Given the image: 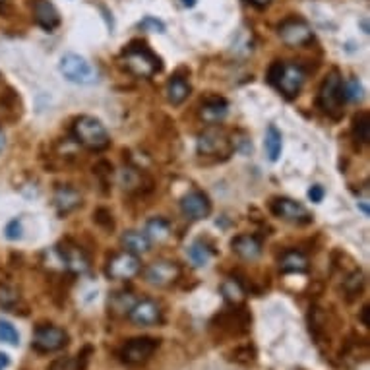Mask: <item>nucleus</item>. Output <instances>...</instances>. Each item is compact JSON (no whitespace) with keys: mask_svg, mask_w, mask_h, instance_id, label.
Returning <instances> with one entry per match:
<instances>
[{"mask_svg":"<svg viewBox=\"0 0 370 370\" xmlns=\"http://www.w3.org/2000/svg\"><path fill=\"white\" fill-rule=\"evenodd\" d=\"M256 347L252 343H240L235 349H231L227 353V359L235 364H240V367H250L256 362Z\"/></svg>","mask_w":370,"mask_h":370,"instance_id":"24","label":"nucleus"},{"mask_svg":"<svg viewBox=\"0 0 370 370\" xmlns=\"http://www.w3.org/2000/svg\"><path fill=\"white\" fill-rule=\"evenodd\" d=\"M95 221L99 223V225L103 227V229H113V216L105 209V207H101V209H97L95 212Z\"/></svg>","mask_w":370,"mask_h":370,"instance_id":"38","label":"nucleus"},{"mask_svg":"<svg viewBox=\"0 0 370 370\" xmlns=\"http://www.w3.org/2000/svg\"><path fill=\"white\" fill-rule=\"evenodd\" d=\"M233 152V144L225 130L212 126L198 136V154L204 157H229Z\"/></svg>","mask_w":370,"mask_h":370,"instance_id":"9","label":"nucleus"},{"mask_svg":"<svg viewBox=\"0 0 370 370\" xmlns=\"http://www.w3.org/2000/svg\"><path fill=\"white\" fill-rule=\"evenodd\" d=\"M271 214L279 219H285L289 223H297V225H305L312 221V216L307 207L302 206L300 202H295L291 198H276L271 200Z\"/></svg>","mask_w":370,"mask_h":370,"instance_id":"13","label":"nucleus"},{"mask_svg":"<svg viewBox=\"0 0 370 370\" xmlns=\"http://www.w3.org/2000/svg\"><path fill=\"white\" fill-rule=\"evenodd\" d=\"M62 76L72 83H80V85H92L99 80V72L93 66L92 62H88L83 56L76 54V52H66L61 59Z\"/></svg>","mask_w":370,"mask_h":370,"instance_id":"5","label":"nucleus"},{"mask_svg":"<svg viewBox=\"0 0 370 370\" xmlns=\"http://www.w3.org/2000/svg\"><path fill=\"white\" fill-rule=\"evenodd\" d=\"M231 247L243 260H256L262 254V243L254 235H238L233 238Z\"/></svg>","mask_w":370,"mask_h":370,"instance_id":"19","label":"nucleus"},{"mask_svg":"<svg viewBox=\"0 0 370 370\" xmlns=\"http://www.w3.org/2000/svg\"><path fill=\"white\" fill-rule=\"evenodd\" d=\"M4 145H6V136H4L2 128H0V154H2V150H4Z\"/></svg>","mask_w":370,"mask_h":370,"instance_id":"43","label":"nucleus"},{"mask_svg":"<svg viewBox=\"0 0 370 370\" xmlns=\"http://www.w3.org/2000/svg\"><path fill=\"white\" fill-rule=\"evenodd\" d=\"M181 209L188 219L198 221V219H206L212 214V202L204 192L200 190H192L181 200Z\"/></svg>","mask_w":370,"mask_h":370,"instance_id":"16","label":"nucleus"},{"mask_svg":"<svg viewBox=\"0 0 370 370\" xmlns=\"http://www.w3.org/2000/svg\"><path fill=\"white\" fill-rule=\"evenodd\" d=\"M21 221L20 219H12L10 223L6 225V229H4V235H6V238L8 240H18V238H21Z\"/></svg>","mask_w":370,"mask_h":370,"instance_id":"37","label":"nucleus"},{"mask_svg":"<svg viewBox=\"0 0 370 370\" xmlns=\"http://www.w3.org/2000/svg\"><path fill=\"white\" fill-rule=\"evenodd\" d=\"M171 235V225L169 221H165L163 217H154L147 221L145 225V237L155 243H163L165 238H169Z\"/></svg>","mask_w":370,"mask_h":370,"instance_id":"25","label":"nucleus"},{"mask_svg":"<svg viewBox=\"0 0 370 370\" xmlns=\"http://www.w3.org/2000/svg\"><path fill=\"white\" fill-rule=\"evenodd\" d=\"M181 278V267L173 260H157L145 269V281L154 287H169Z\"/></svg>","mask_w":370,"mask_h":370,"instance_id":"14","label":"nucleus"},{"mask_svg":"<svg viewBox=\"0 0 370 370\" xmlns=\"http://www.w3.org/2000/svg\"><path fill=\"white\" fill-rule=\"evenodd\" d=\"M68 341H70V338H68L66 329L52 326V324H43V326L35 328L31 347H33V351L41 353V355H49V353H56V351L64 349L68 345Z\"/></svg>","mask_w":370,"mask_h":370,"instance_id":"6","label":"nucleus"},{"mask_svg":"<svg viewBox=\"0 0 370 370\" xmlns=\"http://www.w3.org/2000/svg\"><path fill=\"white\" fill-rule=\"evenodd\" d=\"M188 95H190V83L186 82L183 76H173L167 83V99H169V103H185Z\"/></svg>","mask_w":370,"mask_h":370,"instance_id":"23","label":"nucleus"},{"mask_svg":"<svg viewBox=\"0 0 370 370\" xmlns=\"http://www.w3.org/2000/svg\"><path fill=\"white\" fill-rule=\"evenodd\" d=\"M196 4V0H183V6H186V8H192Z\"/></svg>","mask_w":370,"mask_h":370,"instance_id":"45","label":"nucleus"},{"mask_svg":"<svg viewBox=\"0 0 370 370\" xmlns=\"http://www.w3.org/2000/svg\"><path fill=\"white\" fill-rule=\"evenodd\" d=\"M250 4H254V6H267L271 0H248Z\"/></svg>","mask_w":370,"mask_h":370,"instance_id":"42","label":"nucleus"},{"mask_svg":"<svg viewBox=\"0 0 370 370\" xmlns=\"http://www.w3.org/2000/svg\"><path fill=\"white\" fill-rule=\"evenodd\" d=\"M52 204L61 216H68V214H72L74 209L82 206V194L72 185H61L54 190Z\"/></svg>","mask_w":370,"mask_h":370,"instance_id":"17","label":"nucleus"},{"mask_svg":"<svg viewBox=\"0 0 370 370\" xmlns=\"http://www.w3.org/2000/svg\"><path fill=\"white\" fill-rule=\"evenodd\" d=\"M221 293H223L227 302L233 305V307L243 305V302H245V297H247L245 289H243V285L238 283L237 279H225V281L221 283Z\"/></svg>","mask_w":370,"mask_h":370,"instance_id":"26","label":"nucleus"},{"mask_svg":"<svg viewBox=\"0 0 370 370\" xmlns=\"http://www.w3.org/2000/svg\"><path fill=\"white\" fill-rule=\"evenodd\" d=\"M281 145H283V142H281V132H279L276 126H267L264 147H266V154L269 161H278L279 155H281Z\"/></svg>","mask_w":370,"mask_h":370,"instance_id":"27","label":"nucleus"},{"mask_svg":"<svg viewBox=\"0 0 370 370\" xmlns=\"http://www.w3.org/2000/svg\"><path fill=\"white\" fill-rule=\"evenodd\" d=\"M343 103H345V99H343V80H341L340 72L333 70L320 88L318 105L324 113L338 116L341 113V105Z\"/></svg>","mask_w":370,"mask_h":370,"instance_id":"7","label":"nucleus"},{"mask_svg":"<svg viewBox=\"0 0 370 370\" xmlns=\"http://www.w3.org/2000/svg\"><path fill=\"white\" fill-rule=\"evenodd\" d=\"M61 262L68 271H72L74 276H82L90 269V260L83 254V250L78 245H74L70 240H66L61 248H56Z\"/></svg>","mask_w":370,"mask_h":370,"instance_id":"15","label":"nucleus"},{"mask_svg":"<svg viewBox=\"0 0 370 370\" xmlns=\"http://www.w3.org/2000/svg\"><path fill=\"white\" fill-rule=\"evenodd\" d=\"M136 302L128 293H114L111 300H109V307L114 312H123V314H128V310L132 309V305Z\"/></svg>","mask_w":370,"mask_h":370,"instance_id":"31","label":"nucleus"},{"mask_svg":"<svg viewBox=\"0 0 370 370\" xmlns=\"http://www.w3.org/2000/svg\"><path fill=\"white\" fill-rule=\"evenodd\" d=\"M138 28L144 31H152V33H165V23L154 16H145L144 20L138 23Z\"/></svg>","mask_w":370,"mask_h":370,"instance_id":"35","label":"nucleus"},{"mask_svg":"<svg viewBox=\"0 0 370 370\" xmlns=\"http://www.w3.org/2000/svg\"><path fill=\"white\" fill-rule=\"evenodd\" d=\"M279 39L287 47H305L314 39V31L305 20L289 18L279 25Z\"/></svg>","mask_w":370,"mask_h":370,"instance_id":"11","label":"nucleus"},{"mask_svg":"<svg viewBox=\"0 0 370 370\" xmlns=\"http://www.w3.org/2000/svg\"><path fill=\"white\" fill-rule=\"evenodd\" d=\"M72 134L78 144H82L83 147H88L92 152H103L111 144V138H109V132L103 123L95 116H88V114L74 121Z\"/></svg>","mask_w":370,"mask_h":370,"instance_id":"4","label":"nucleus"},{"mask_svg":"<svg viewBox=\"0 0 370 370\" xmlns=\"http://www.w3.org/2000/svg\"><path fill=\"white\" fill-rule=\"evenodd\" d=\"M121 66L136 78H152L161 70V62L145 43L132 41L121 54Z\"/></svg>","mask_w":370,"mask_h":370,"instance_id":"1","label":"nucleus"},{"mask_svg":"<svg viewBox=\"0 0 370 370\" xmlns=\"http://www.w3.org/2000/svg\"><path fill=\"white\" fill-rule=\"evenodd\" d=\"M307 72L297 62L276 61L267 70V82L276 85L285 97H295L302 90Z\"/></svg>","mask_w":370,"mask_h":370,"instance_id":"2","label":"nucleus"},{"mask_svg":"<svg viewBox=\"0 0 370 370\" xmlns=\"http://www.w3.org/2000/svg\"><path fill=\"white\" fill-rule=\"evenodd\" d=\"M33 18L45 31L56 30L61 25V14L49 0H33Z\"/></svg>","mask_w":370,"mask_h":370,"instance_id":"18","label":"nucleus"},{"mask_svg":"<svg viewBox=\"0 0 370 370\" xmlns=\"http://www.w3.org/2000/svg\"><path fill=\"white\" fill-rule=\"evenodd\" d=\"M49 370H83L76 357H59L51 362Z\"/></svg>","mask_w":370,"mask_h":370,"instance_id":"33","label":"nucleus"},{"mask_svg":"<svg viewBox=\"0 0 370 370\" xmlns=\"http://www.w3.org/2000/svg\"><path fill=\"white\" fill-rule=\"evenodd\" d=\"M369 312H370V309H369V305H364V307H362V310H360V322H362V326H367V328H369Z\"/></svg>","mask_w":370,"mask_h":370,"instance_id":"40","label":"nucleus"},{"mask_svg":"<svg viewBox=\"0 0 370 370\" xmlns=\"http://www.w3.org/2000/svg\"><path fill=\"white\" fill-rule=\"evenodd\" d=\"M250 324H252L250 312L238 305L231 310L217 314L216 318L212 320L209 329L216 336V340H219V338L221 340L223 338H240V336H247L250 331Z\"/></svg>","mask_w":370,"mask_h":370,"instance_id":"3","label":"nucleus"},{"mask_svg":"<svg viewBox=\"0 0 370 370\" xmlns=\"http://www.w3.org/2000/svg\"><path fill=\"white\" fill-rule=\"evenodd\" d=\"M157 347H159V340L155 338H132L121 347L119 357L128 367H140L154 357Z\"/></svg>","mask_w":370,"mask_h":370,"instance_id":"8","label":"nucleus"},{"mask_svg":"<svg viewBox=\"0 0 370 370\" xmlns=\"http://www.w3.org/2000/svg\"><path fill=\"white\" fill-rule=\"evenodd\" d=\"M279 267L285 274H302L309 269V258L298 250H287L279 260Z\"/></svg>","mask_w":370,"mask_h":370,"instance_id":"21","label":"nucleus"},{"mask_svg":"<svg viewBox=\"0 0 370 370\" xmlns=\"http://www.w3.org/2000/svg\"><path fill=\"white\" fill-rule=\"evenodd\" d=\"M362 283H364V279H362V274L360 271H355V274H351L349 278L345 279V293L349 295V297H355V295H359L360 289H362Z\"/></svg>","mask_w":370,"mask_h":370,"instance_id":"34","label":"nucleus"},{"mask_svg":"<svg viewBox=\"0 0 370 370\" xmlns=\"http://www.w3.org/2000/svg\"><path fill=\"white\" fill-rule=\"evenodd\" d=\"M343 99L345 101H360L362 99V85L357 78H347L343 82Z\"/></svg>","mask_w":370,"mask_h":370,"instance_id":"30","label":"nucleus"},{"mask_svg":"<svg viewBox=\"0 0 370 370\" xmlns=\"http://www.w3.org/2000/svg\"><path fill=\"white\" fill-rule=\"evenodd\" d=\"M123 247L126 252H132V254H145L150 250V245L152 240L145 237V233H140V231H126L121 238Z\"/></svg>","mask_w":370,"mask_h":370,"instance_id":"22","label":"nucleus"},{"mask_svg":"<svg viewBox=\"0 0 370 370\" xmlns=\"http://www.w3.org/2000/svg\"><path fill=\"white\" fill-rule=\"evenodd\" d=\"M8 364H10V357L0 351V370H6L8 369Z\"/></svg>","mask_w":370,"mask_h":370,"instance_id":"41","label":"nucleus"},{"mask_svg":"<svg viewBox=\"0 0 370 370\" xmlns=\"http://www.w3.org/2000/svg\"><path fill=\"white\" fill-rule=\"evenodd\" d=\"M229 113V103H227L223 97H209L202 103L200 109V116L209 124H216L219 121H223Z\"/></svg>","mask_w":370,"mask_h":370,"instance_id":"20","label":"nucleus"},{"mask_svg":"<svg viewBox=\"0 0 370 370\" xmlns=\"http://www.w3.org/2000/svg\"><path fill=\"white\" fill-rule=\"evenodd\" d=\"M324 188L320 185H314V186H310V190H309V198L312 200V202H322L324 200Z\"/></svg>","mask_w":370,"mask_h":370,"instance_id":"39","label":"nucleus"},{"mask_svg":"<svg viewBox=\"0 0 370 370\" xmlns=\"http://www.w3.org/2000/svg\"><path fill=\"white\" fill-rule=\"evenodd\" d=\"M353 138L357 140V144L364 145L370 142V114L360 113L353 121Z\"/></svg>","mask_w":370,"mask_h":370,"instance_id":"28","label":"nucleus"},{"mask_svg":"<svg viewBox=\"0 0 370 370\" xmlns=\"http://www.w3.org/2000/svg\"><path fill=\"white\" fill-rule=\"evenodd\" d=\"M128 320L140 328L157 326L163 322V310L152 298H140L134 302L132 309L128 310Z\"/></svg>","mask_w":370,"mask_h":370,"instance_id":"12","label":"nucleus"},{"mask_svg":"<svg viewBox=\"0 0 370 370\" xmlns=\"http://www.w3.org/2000/svg\"><path fill=\"white\" fill-rule=\"evenodd\" d=\"M188 258H190V262L194 264L196 267H204L209 264V260H212V250L202 243V240H194L190 248H188Z\"/></svg>","mask_w":370,"mask_h":370,"instance_id":"29","label":"nucleus"},{"mask_svg":"<svg viewBox=\"0 0 370 370\" xmlns=\"http://www.w3.org/2000/svg\"><path fill=\"white\" fill-rule=\"evenodd\" d=\"M359 207L362 209V214H364V216H369V206H367L364 202H359Z\"/></svg>","mask_w":370,"mask_h":370,"instance_id":"44","label":"nucleus"},{"mask_svg":"<svg viewBox=\"0 0 370 370\" xmlns=\"http://www.w3.org/2000/svg\"><path fill=\"white\" fill-rule=\"evenodd\" d=\"M0 2H4V0H0Z\"/></svg>","mask_w":370,"mask_h":370,"instance_id":"46","label":"nucleus"},{"mask_svg":"<svg viewBox=\"0 0 370 370\" xmlns=\"http://www.w3.org/2000/svg\"><path fill=\"white\" fill-rule=\"evenodd\" d=\"M0 340L8 343V345H18L20 343V333L8 320H0Z\"/></svg>","mask_w":370,"mask_h":370,"instance_id":"32","label":"nucleus"},{"mask_svg":"<svg viewBox=\"0 0 370 370\" xmlns=\"http://www.w3.org/2000/svg\"><path fill=\"white\" fill-rule=\"evenodd\" d=\"M16 302H18V295H16L14 289L0 287V305H2L4 309H12Z\"/></svg>","mask_w":370,"mask_h":370,"instance_id":"36","label":"nucleus"},{"mask_svg":"<svg viewBox=\"0 0 370 370\" xmlns=\"http://www.w3.org/2000/svg\"><path fill=\"white\" fill-rule=\"evenodd\" d=\"M142 269L140 258L132 254V252H119L114 256L109 258L107 266H105V274L109 279H116V281H128V279L136 278Z\"/></svg>","mask_w":370,"mask_h":370,"instance_id":"10","label":"nucleus"}]
</instances>
